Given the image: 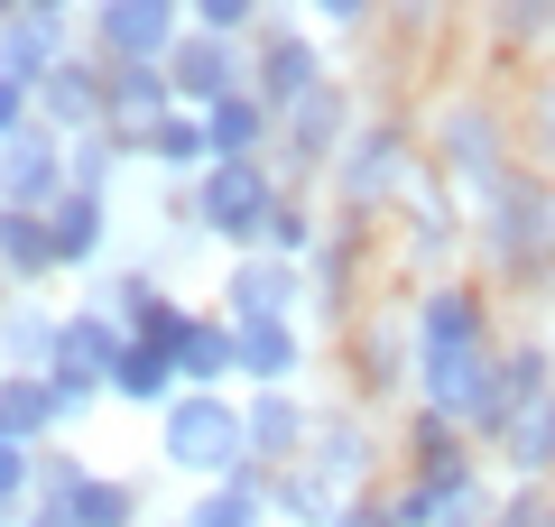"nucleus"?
Returning a JSON list of instances; mask_svg holds the SVG:
<instances>
[{
    "label": "nucleus",
    "mask_w": 555,
    "mask_h": 527,
    "mask_svg": "<svg viewBox=\"0 0 555 527\" xmlns=\"http://www.w3.org/2000/svg\"><path fill=\"white\" fill-rule=\"evenodd\" d=\"M139 157H149L158 176H185V185H195V176L214 167V130H204V112H185V102H177V112H167L158 130L139 139Z\"/></svg>",
    "instance_id": "obj_25"
},
{
    "label": "nucleus",
    "mask_w": 555,
    "mask_h": 527,
    "mask_svg": "<svg viewBox=\"0 0 555 527\" xmlns=\"http://www.w3.org/2000/svg\"><path fill=\"white\" fill-rule=\"evenodd\" d=\"M241 416H250V472H287V463H306V435H315L306 389H250V398H241Z\"/></svg>",
    "instance_id": "obj_17"
},
{
    "label": "nucleus",
    "mask_w": 555,
    "mask_h": 527,
    "mask_svg": "<svg viewBox=\"0 0 555 527\" xmlns=\"http://www.w3.org/2000/svg\"><path fill=\"white\" fill-rule=\"evenodd\" d=\"M232 333H241V389H297V371H306V324L297 314L232 324Z\"/></svg>",
    "instance_id": "obj_21"
},
{
    "label": "nucleus",
    "mask_w": 555,
    "mask_h": 527,
    "mask_svg": "<svg viewBox=\"0 0 555 527\" xmlns=\"http://www.w3.org/2000/svg\"><path fill=\"white\" fill-rule=\"evenodd\" d=\"M177 389H185V380H177V351H167V343H130L112 361V398H120V408H167Z\"/></svg>",
    "instance_id": "obj_27"
},
{
    "label": "nucleus",
    "mask_w": 555,
    "mask_h": 527,
    "mask_svg": "<svg viewBox=\"0 0 555 527\" xmlns=\"http://www.w3.org/2000/svg\"><path fill=\"white\" fill-rule=\"evenodd\" d=\"M473 259L491 287H518V296H546L555 287V176L518 167L491 204L473 214Z\"/></svg>",
    "instance_id": "obj_2"
},
{
    "label": "nucleus",
    "mask_w": 555,
    "mask_h": 527,
    "mask_svg": "<svg viewBox=\"0 0 555 527\" xmlns=\"http://www.w3.org/2000/svg\"><path fill=\"white\" fill-rule=\"evenodd\" d=\"M65 10H75V0H28V20H65Z\"/></svg>",
    "instance_id": "obj_45"
},
{
    "label": "nucleus",
    "mask_w": 555,
    "mask_h": 527,
    "mask_svg": "<svg viewBox=\"0 0 555 527\" xmlns=\"http://www.w3.org/2000/svg\"><path fill=\"white\" fill-rule=\"evenodd\" d=\"M306 472L315 481H334L343 500H361L379 472V426L361 398H334V408H315V435H306Z\"/></svg>",
    "instance_id": "obj_9"
},
{
    "label": "nucleus",
    "mask_w": 555,
    "mask_h": 527,
    "mask_svg": "<svg viewBox=\"0 0 555 527\" xmlns=\"http://www.w3.org/2000/svg\"><path fill=\"white\" fill-rule=\"evenodd\" d=\"M306 306V269L297 259H269V250H241L222 269V314L232 324H269V314H297Z\"/></svg>",
    "instance_id": "obj_15"
},
{
    "label": "nucleus",
    "mask_w": 555,
    "mask_h": 527,
    "mask_svg": "<svg viewBox=\"0 0 555 527\" xmlns=\"http://www.w3.org/2000/svg\"><path fill=\"white\" fill-rule=\"evenodd\" d=\"M518 157L537 176H555V83H528L518 93Z\"/></svg>",
    "instance_id": "obj_33"
},
{
    "label": "nucleus",
    "mask_w": 555,
    "mask_h": 527,
    "mask_svg": "<svg viewBox=\"0 0 555 527\" xmlns=\"http://www.w3.org/2000/svg\"><path fill=\"white\" fill-rule=\"evenodd\" d=\"M65 527H139V481H120V472H93V481L65 500Z\"/></svg>",
    "instance_id": "obj_32"
},
{
    "label": "nucleus",
    "mask_w": 555,
    "mask_h": 527,
    "mask_svg": "<svg viewBox=\"0 0 555 527\" xmlns=\"http://www.w3.org/2000/svg\"><path fill=\"white\" fill-rule=\"evenodd\" d=\"M315 83H324V47L306 38L297 20H259V38H250V93L269 102V112H297Z\"/></svg>",
    "instance_id": "obj_12"
},
{
    "label": "nucleus",
    "mask_w": 555,
    "mask_h": 527,
    "mask_svg": "<svg viewBox=\"0 0 555 527\" xmlns=\"http://www.w3.org/2000/svg\"><path fill=\"white\" fill-rule=\"evenodd\" d=\"M20 527H65V509H28V518Z\"/></svg>",
    "instance_id": "obj_46"
},
{
    "label": "nucleus",
    "mask_w": 555,
    "mask_h": 527,
    "mask_svg": "<svg viewBox=\"0 0 555 527\" xmlns=\"http://www.w3.org/2000/svg\"><path fill=\"white\" fill-rule=\"evenodd\" d=\"M537 398H555V351L537 343V333H518V343H500V371H491V389H481V416H473V445L491 453L500 435H509L518 416L537 408Z\"/></svg>",
    "instance_id": "obj_10"
},
{
    "label": "nucleus",
    "mask_w": 555,
    "mask_h": 527,
    "mask_svg": "<svg viewBox=\"0 0 555 527\" xmlns=\"http://www.w3.org/2000/svg\"><path fill=\"white\" fill-rule=\"evenodd\" d=\"M56 361V314L47 306H0V371H47Z\"/></svg>",
    "instance_id": "obj_31"
},
{
    "label": "nucleus",
    "mask_w": 555,
    "mask_h": 527,
    "mask_svg": "<svg viewBox=\"0 0 555 527\" xmlns=\"http://www.w3.org/2000/svg\"><path fill=\"white\" fill-rule=\"evenodd\" d=\"M491 472L500 481H555V398H537V408L491 445Z\"/></svg>",
    "instance_id": "obj_24"
},
{
    "label": "nucleus",
    "mask_w": 555,
    "mask_h": 527,
    "mask_svg": "<svg viewBox=\"0 0 555 527\" xmlns=\"http://www.w3.org/2000/svg\"><path fill=\"white\" fill-rule=\"evenodd\" d=\"M278 204H287V185H278L269 157H214V167L185 185V222H195V232H214L232 259L269 241V214H278Z\"/></svg>",
    "instance_id": "obj_6"
},
{
    "label": "nucleus",
    "mask_w": 555,
    "mask_h": 527,
    "mask_svg": "<svg viewBox=\"0 0 555 527\" xmlns=\"http://www.w3.org/2000/svg\"><path fill=\"white\" fill-rule=\"evenodd\" d=\"M20 10H28V0H0V20H20Z\"/></svg>",
    "instance_id": "obj_47"
},
{
    "label": "nucleus",
    "mask_w": 555,
    "mask_h": 527,
    "mask_svg": "<svg viewBox=\"0 0 555 527\" xmlns=\"http://www.w3.org/2000/svg\"><path fill=\"white\" fill-rule=\"evenodd\" d=\"M158 453L185 481H241L250 472V416L232 389H177L158 408Z\"/></svg>",
    "instance_id": "obj_5"
},
{
    "label": "nucleus",
    "mask_w": 555,
    "mask_h": 527,
    "mask_svg": "<svg viewBox=\"0 0 555 527\" xmlns=\"http://www.w3.org/2000/svg\"><path fill=\"white\" fill-rule=\"evenodd\" d=\"M416 167H426V149H416V130L398 112H361V130L343 139V157L324 167V195H334V222H379L408 204Z\"/></svg>",
    "instance_id": "obj_4"
},
{
    "label": "nucleus",
    "mask_w": 555,
    "mask_h": 527,
    "mask_svg": "<svg viewBox=\"0 0 555 527\" xmlns=\"http://www.w3.org/2000/svg\"><path fill=\"white\" fill-rule=\"evenodd\" d=\"M167 83H177L185 112H214V102L250 93V38H214V28H185L167 47Z\"/></svg>",
    "instance_id": "obj_11"
},
{
    "label": "nucleus",
    "mask_w": 555,
    "mask_h": 527,
    "mask_svg": "<svg viewBox=\"0 0 555 527\" xmlns=\"http://www.w3.org/2000/svg\"><path fill=\"white\" fill-rule=\"evenodd\" d=\"M120 157H130V139H120V130H83V139H65V176H75L83 195H102V185H112Z\"/></svg>",
    "instance_id": "obj_34"
},
{
    "label": "nucleus",
    "mask_w": 555,
    "mask_h": 527,
    "mask_svg": "<svg viewBox=\"0 0 555 527\" xmlns=\"http://www.w3.org/2000/svg\"><path fill=\"white\" fill-rule=\"evenodd\" d=\"M204 130H214V157H269L278 149V112L259 93H232L204 112Z\"/></svg>",
    "instance_id": "obj_28"
},
{
    "label": "nucleus",
    "mask_w": 555,
    "mask_h": 527,
    "mask_svg": "<svg viewBox=\"0 0 555 527\" xmlns=\"http://www.w3.org/2000/svg\"><path fill=\"white\" fill-rule=\"evenodd\" d=\"M177 380H185V389H232V380H241V333H232V314H222V306H195V314H185V333H177Z\"/></svg>",
    "instance_id": "obj_20"
},
{
    "label": "nucleus",
    "mask_w": 555,
    "mask_h": 527,
    "mask_svg": "<svg viewBox=\"0 0 555 527\" xmlns=\"http://www.w3.org/2000/svg\"><path fill=\"white\" fill-rule=\"evenodd\" d=\"M389 10H398V20H408V28H426V20H444V0H389Z\"/></svg>",
    "instance_id": "obj_44"
},
{
    "label": "nucleus",
    "mask_w": 555,
    "mask_h": 527,
    "mask_svg": "<svg viewBox=\"0 0 555 527\" xmlns=\"http://www.w3.org/2000/svg\"><path fill=\"white\" fill-rule=\"evenodd\" d=\"M269 0H185V28H214V38H259Z\"/></svg>",
    "instance_id": "obj_38"
},
{
    "label": "nucleus",
    "mask_w": 555,
    "mask_h": 527,
    "mask_svg": "<svg viewBox=\"0 0 555 527\" xmlns=\"http://www.w3.org/2000/svg\"><path fill=\"white\" fill-rule=\"evenodd\" d=\"M177 112V83H167V65H102V130H120L139 149V139L158 130V120Z\"/></svg>",
    "instance_id": "obj_18"
},
{
    "label": "nucleus",
    "mask_w": 555,
    "mask_h": 527,
    "mask_svg": "<svg viewBox=\"0 0 555 527\" xmlns=\"http://www.w3.org/2000/svg\"><path fill=\"white\" fill-rule=\"evenodd\" d=\"M306 10H315L324 28H371V10H379V0H306Z\"/></svg>",
    "instance_id": "obj_42"
},
{
    "label": "nucleus",
    "mask_w": 555,
    "mask_h": 527,
    "mask_svg": "<svg viewBox=\"0 0 555 527\" xmlns=\"http://www.w3.org/2000/svg\"><path fill=\"white\" fill-rule=\"evenodd\" d=\"M408 241H398V269L416 278V287H436V278H454V259L473 250V204L444 185L436 167H416V185H408Z\"/></svg>",
    "instance_id": "obj_7"
},
{
    "label": "nucleus",
    "mask_w": 555,
    "mask_h": 527,
    "mask_svg": "<svg viewBox=\"0 0 555 527\" xmlns=\"http://www.w3.org/2000/svg\"><path fill=\"white\" fill-rule=\"evenodd\" d=\"M334 527H398V518H389V500H371V490H361V500H343Z\"/></svg>",
    "instance_id": "obj_43"
},
{
    "label": "nucleus",
    "mask_w": 555,
    "mask_h": 527,
    "mask_svg": "<svg viewBox=\"0 0 555 527\" xmlns=\"http://www.w3.org/2000/svg\"><path fill=\"white\" fill-rule=\"evenodd\" d=\"M177 527H278L269 518V472H241V481H204L195 509Z\"/></svg>",
    "instance_id": "obj_26"
},
{
    "label": "nucleus",
    "mask_w": 555,
    "mask_h": 527,
    "mask_svg": "<svg viewBox=\"0 0 555 527\" xmlns=\"http://www.w3.org/2000/svg\"><path fill=\"white\" fill-rule=\"evenodd\" d=\"M491 38L500 47H546L555 38V0H491Z\"/></svg>",
    "instance_id": "obj_35"
},
{
    "label": "nucleus",
    "mask_w": 555,
    "mask_h": 527,
    "mask_svg": "<svg viewBox=\"0 0 555 527\" xmlns=\"http://www.w3.org/2000/svg\"><path fill=\"white\" fill-rule=\"evenodd\" d=\"M491 527H555V481H500Z\"/></svg>",
    "instance_id": "obj_40"
},
{
    "label": "nucleus",
    "mask_w": 555,
    "mask_h": 527,
    "mask_svg": "<svg viewBox=\"0 0 555 527\" xmlns=\"http://www.w3.org/2000/svg\"><path fill=\"white\" fill-rule=\"evenodd\" d=\"M177 38H185V10H167V0H93V56L102 65H167Z\"/></svg>",
    "instance_id": "obj_13"
},
{
    "label": "nucleus",
    "mask_w": 555,
    "mask_h": 527,
    "mask_svg": "<svg viewBox=\"0 0 555 527\" xmlns=\"http://www.w3.org/2000/svg\"><path fill=\"white\" fill-rule=\"evenodd\" d=\"M0 269H10V287H38V278H56L47 214H10V204H0Z\"/></svg>",
    "instance_id": "obj_30"
},
{
    "label": "nucleus",
    "mask_w": 555,
    "mask_h": 527,
    "mask_svg": "<svg viewBox=\"0 0 555 527\" xmlns=\"http://www.w3.org/2000/svg\"><path fill=\"white\" fill-rule=\"evenodd\" d=\"M408 371H416L408 306H398V314H371V324L352 314V398H361V408H379L389 389H408Z\"/></svg>",
    "instance_id": "obj_16"
},
{
    "label": "nucleus",
    "mask_w": 555,
    "mask_h": 527,
    "mask_svg": "<svg viewBox=\"0 0 555 527\" xmlns=\"http://www.w3.org/2000/svg\"><path fill=\"white\" fill-rule=\"evenodd\" d=\"M315 241H324V222L287 195V204L269 214V241H259V250H269V259H297V269H306V259H315Z\"/></svg>",
    "instance_id": "obj_36"
},
{
    "label": "nucleus",
    "mask_w": 555,
    "mask_h": 527,
    "mask_svg": "<svg viewBox=\"0 0 555 527\" xmlns=\"http://www.w3.org/2000/svg\"><path fill=\"white\" fill-rule=\"evenodd\" d=\"M65 56H75L65 20H28V10H20V20H0V65H10V75H28V83H38L47 65H65Z\"/></svg>",
    "instance_id": "obj_29"
},
{
    "label": "nucleus",
    "mask_w": 555,
    "mask_h": 527,
    "mask_svg": "<svg viewBox=\"0 0 555 527\" xmlns=\"http://www.w3.org/2000/svg\"><path fill=\"white\" fill-rule=\"evenodd\" d=\"M167 10H185V0H167Z\"/></svg>",
    "instance_id": "obj_49"
},
{
    "label": "nucleus",
    "mask_w": 555,
    "mask_h": 527,
    "mask_svg": "<svg viewBox=\"0 0 555 527\" xmlns=\"http://www.w3.org/2000/svg\"><path fill=\"white\" fill-rule=\"evenodd\" d=\"M361 130V102H352V83L343 75H324L315 93L297 102V112H278V149H269V167H297V176H324L343 157V139Z\"/></svg>",
    "instance_id": "obj_8"
},
{
    "label": "nucleus",
    "mask_w": 555,
    "mask_h": 527,
    "mask_svg": "<svg viewBox=\"0 0 555 527\" xmlns=\"http://www.w3.org/2000/svg\"><path fill=\"white\" fill-rule=\"evenodd\" d=\"M83 481H93V463H83V453H56V445H38V490H28V509H65Z\"/></svg>",
    "instance_id": "obj_37"
},
{
    "label": "nucleus",
    "mask_w": 555,
    "mask_h": 527,
    "mask_svg": "<svg viewBox=\"0 0 555 527\" xmlns=\"http://www.w3.org/2000/svg\"><path fill=\"white\" fill-rule=\"evenodd\" d=\"M426 167L454 185L463 204H491L500 185H509L528 157H518V112L509 102H491V93H454V102H436V139H426Z\"/></svg>",
    "instance_id": "obj_3"
},
{
    "label": "nucleus",
    "mask_w": 555,
    "mask_h": 527,
    "mask_svg": "<svg viewBox=\"0 0 555 527\" xmlns=\"http://www.w3.org/2000/svg\"><path fill=\"white\" fill-rule=\"evenodd\" d=\"M408 343H416V408L454 416L463 435H473L481 416V389H491L500 371V324H491V287H473V278H436V287H416L408 306Z\"/></svg>",
    "instance_id": "obj_1"
},
{
    "label": "nucleus",
    "mask_w": 555,
    "mask_h": 527,
    "mask_svg": "<svg viewBox=\"0 0 555 527\" xmlns=\"http://www.w3.org/2000/svg\"><path fill=\"white\" fill-rule=\"evenodd\" d=\"M28 120H38V83L0 65V139H10V130H28Z\"/></svg>",
    "instance_id": "obj_41"
},
{
    "label": "nucleus",
    "mask_w": 555,
    "mask_h": 527,
    "mask_svg": "<svg viewBox=\"0 0 555 527\" xmlns=\"http://www.w3.org/2000/svg\"><path fill=\"white\" fill-rule=\"evenodd\" d=\"M47 241H56V269H93V259L112 250V204L83 195V185H65V195L47 204Z\"/></svg>",
    "instance_id": "obj_22"
},
{
    "label": "nucleus",
    "mask_w": 555,
    "mask_h": 527,
    "mask_svg": "<svg viewBox=\"0 0 555 527\" xmlns=\"http://www.w3.org/2000/svg\"><path fill=\"white\" fill-rule=\"evenodd\" d=\"M65 185H75V176H65V139L47 130V120H28V130L0 139V204H10V214H47Z\"/></svg>",
    "instance_id": "obj_14"
},
{
    "label": "nucleus",
    "mask_w": 555,
    "mask_h": 527,
    "mask_svg": "<svg viewBox=\"0 0 555 527\" xmlns=\"http://www.w3.org/2000/svg\"><path fill=\"white\" fill-rule=\"evenodd\" d=\"M28 490H38V445H0V527L28 518Z\"/></svg>",
    "instance_id": "obj_39"
},
{
    "label": "nucleus",
    "mask_w": 555,
    "mask_h": 527,
    "mask_svg": "<svg viewBox=\"0 0 555 527\" xmlns=\"http://www.w3.org/2000/svg\"><path fill=\"white\" fill-rule=\"evenodd\" d=\"M65 398L47 389V371H0V445H56Z\"/></svg>",
    "instance_id": "obj_23"
},
{
    "label": "nucleus",
    "mask_w": 555,
    "mask_h": 527,
    "mask_svg": "<svg viewBox=\"0 0 555 527\" xmlns=\"http://www.w3.org/2000/svg\"><path fill=\"white\" fill-rule=\"evenodd\" d=\"M0 306H10V269H0Z\"/></svg>",
    "instance_id": "obj_48"
},
{
    "label": "nucleus",
    "mask_w": 555,
    "mask_h": 527,
    "mask_svg": "<svg viewBox=\"0 0 555 527\" xmlns=\"http://www.w3.org/2000/svg\"><path fill=\"white\" fill-rule=\"evenodd\" d=\"M38 120H47L56 139H83V130H102V56H93V47L38 75Z\"/></svg>",
    "instance_id": "obj_19"
}]
</instances>
